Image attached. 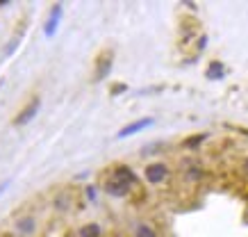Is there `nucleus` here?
I'll use <instances>...</instances> for the list:
<instances>
[{
  "label": "nucleus",
  "instance_id": "f257e3e1",
  "mask_svg": "<svg viewBox=\"0 0 248 237\" xmlns=\"http://www.w3.org/2000/svg\"><path fill=\"white\" fill-rule=\"evenodd\" d=\"M169 176H171V167L166 162H151L143 169V178H146V183L151 185H162Z\"/></svg>",
  "mask_w": 248,
  "mask_h": 237
},
{
  "label": "nucleus",
  "instance_id": "f03ea898",
  "mask_svg": "<svg viewBox=\"0 0 248 237\" xmlns=\"http://www.w3.org/2000/svg\"><path fill=\"white\" fill-rule=\"evenodd\" d=\"M37 228H39L37 214H32V212L21 214V217L16 219V223H14V233L18 237H30V235H34V233H37Z\"/></svg>",
  "mask_w": 248,
  "mask_h": 237
},
{
  "label": "nucleus",
  "instance_id": "7ed1b4c3",
  "mask_svg": "<svg viewBox=\"0 0 248 237\" xmlns=\"http://www.w3.org/2000/svg\"><path fill=\"white\" fill-rule=\"evenodd\" d=\"M112 62H114V53L112 50H103V53L96 57V71H93V80H105L112 71Z\"/></svg>",
  "mask_w": 248,
  "mask_h": 237
},
{
  "label": "nucleus",
  "instance_id": "20e7f679",
  "mask_svg": "<svg viewBox=\"0 0 248 237\" xmlns=\"http://www.w3.org/2000/svg\"><path fill=\"white\" fill-rule=\"evenodd\" d=\"M109 178H114V180H116V183H121V185H125L128 190L137 185V174L128 167V164H116V167L112 169V176H109Z\"/></svg>",
  "mask_w": 248,
  "mask_h": 237
},
{
  "label": "nucleus",
  "instance_id": "39448f33",
  "mask_svg": "<svg viewBox=\"0 0 248 237\" xmlns=\"http://www.w3.org/2000/svg\"><path fill=\"white\" fill-rule=\"evenodd\" d=\"M151 126H153V119H151V116L137 119V121L128 123V126H123V128L116 132V139H125V137H130V135H137V132L146 130V128H151Z\"/></svg>",
  "mask_w": 248,
  "mask_h": 237
},
{
  "label": "nucleus",
  "instance_id": "423d86ee",
  "mask_svg": "<svg viewBox=\"0 0 248 237\" xmlns=\"http://www.w3.org/2000/svg\"><path fill=\"white\" fill-rule=\"evenodd\" d=\"M39 107H41V100L39 98H32L28 105L23 107L21 112L16 114V119H14V123L16 126H25V123H30L34 116H37V112H39Z\"/></svg>",
  "mask_w": 248,
  "mask_h": 237
},
{
  "label": "nucleus",
  "instance_id": "0eeeda50",
  "mask_svg": "<svg viewBox=\"0 0 248 237\" xmlns=\"http://www.w3.org/2000/svg\"><path fill=\"white\" fill-rule=\"evenodd\" d=\"M103 187H105V191L109 194V196H116V199H123V196H128L130 194L128 187H125V185H121V183H116L114 178H107Z\"/></svg>",
  "mask_w": 248,
  "mask_h": 237
},
{
  "label": "nucleus",
  "instance_id": "6e6552de",
  "mask_svg": "<svg viewBox=\"0 0 248 237\" xmlns=\"http://www.w3.org/2000/svg\"><path fill=\"white\" fill-rule=\"evenodd\" d=\"M182 178L187 180V183H201L205 178V171L198 164H194V162H189L187 167H185V171H182Z\"/></svg>",
  "mask_w": 248,
  "mask_h": 237
},
{
  "label": "nucleus",
  "instance_id": "1a4fd4ad",
  "mask_svg": "<svg viewBox=\"0 0 248 237\" xmlns=\"http://www.w3.org/2000/svg\"><path fill=\"white\" fill-rule=\"evenodd\" d=\"M132 237H159L157 228L148 221H137L132 228Z\"/></svg>",
  "mask_w": 248,
  "mask_h": 237
},
{
  "label": "nucleus",
  "instance_id": "9d476101",
  "mask_svg": "<svg viewBox=\"0 0 248 237\" xmlns=\"http://www.w3.org/2000/svg\"><path fill=\"white\" fill-rule=\"evenodd\" d=\"M60 18H62V5H55L53 12H50V18L46 21V37H53L55 30H57V25H60Z\"/></svg>",
  "mask_w": 248,
  "mask_h": 237
},
{
  "label": "nucleus",
  "instance_id": "9b49d317",
  "mask_svg": "<svg viewBox=\"0 0 248 237\" xmlns=\"http://www.w3.org/2000/svg\"><path fill=\"white\" fill-rule=\"evenodd\" d=\"M226 76V69H223V64L218 60L210 62V66H207V71H205V78L207 80H221V78Z\"/></svg>",
  "mask_w": 248,
  "mask_h": 237
},
{
  "label": "nucleus",
  "instance_id": "f8f14e48",
  "mask_svg": "<svg viewBox=\"0 0 248 237\" xmlns=\"http://www.w3.org/2000/svg\"><path fill=\"white\" fill-rule=\"evenodd\" d=\"M78 237H103V228H100V223H84L78 230Z\"/></svg>",
  "mask_w": 248,
  "mask_h": 237
},
{
  "label": "nucleus",
  "instance_id": "ddd939ff",
  "mask_svg": "<svg viewBox=\"0 0 248 237\" xmlns=\"http://www.w3.org/2000/svg\"><path fill=\"white\" fill-rule=\"evenodd\" d=\"M205 137H207V135H194V139H187L185 146H187V148H194V146H198L201 142H205Z\"/></svg>",
  "mask_w": 248,
  "mask_h": 237
},
{
  "label": "nucleus",
  "instance_id": "4468645a",
  "mask_svg": "<svg viewBox=\"0 0 248 237\" xmlns=\"http://www.w3.org/2000/svg\"><path fill=\"white\" fill-rule=\"evenodd\" d=\"M241 171L248 176V158H244V162H241Z\"/></svg>",
  "mask_w": 248,
  "mask_h": 237
},
{
  "label": "nucleus",
  "instance_id": "2eb2a0df",
  "mask_svg": "<svg viewBox=\"0 0 248 237\" xmlns=\"http://www.w3.org/2000/svg\"><path fill=\"white\" fill-rule=\"evenodd\" d=\"M9 183H12V180H5V183H0V194H5V190L9 187Z\"/></svg>",
  "mask_w": 248,
  "mask_h": 237
},
{
  "label": "nucleus",
  "instance_id": "dca6fc26",
  "mask_svg": "<svg viewBox=\"0 0 248 237\" xmlns=\"http://www.w3.org/2000/svg\"><path fill=\"white\" fill-rule=\"evenodd\" d=\"M121 92H125V87H123V84H119V87H114L112 89V94H121Z\"/></svg>",
  "mask_w": 248,
  "mask_h": 237
}]
</instances>
